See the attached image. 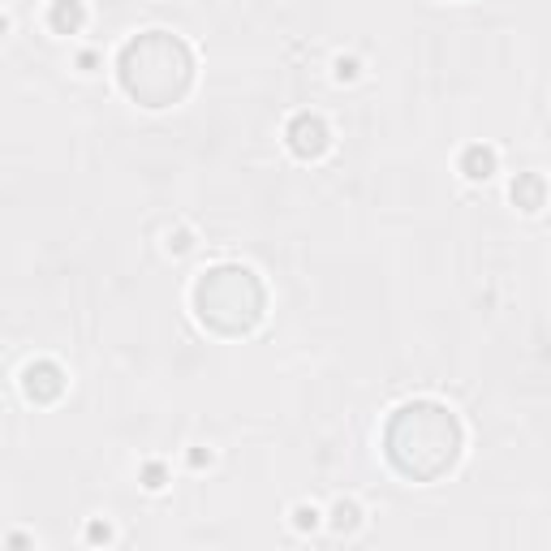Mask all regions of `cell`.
<instances>
[{
  "instance_id": "3957f363",
  "label": "cell",
  "mask_w": 551,
  "mask_h": 551,
  "mask_svg": "<svg viewBox=\"0 0 551 551\" xmlns=\"http://www.w3.org/2000/svg\"><path fill=\"white\" fill-rule=\"evenodd\" d=\"M78 18H82V13H78V5H57V18H52V22H57L61 30H65V26L74 30V26H78Z\"/></svg>"
},
{
  "instance_id": "277c9868",
  "label": "cell",
  "mask_w": 551,
  "mask_h": 551,
  "mask_svg": "<svg viewBox=\"0 0 551 551\" xmlns=\"http://www.w3.org/2000/svg\"><path fill=\"white\" fill-rule=\"evenodd\" d=\"M0 35H5V18H0Z\"/></svg>"
},
{
  "instance_id": "6da1fadb",
  "label": "cell",
  "mask_w": 551,
  "mask_h": 551,
  "mask_svg": "<svg viewBox=\"0 0 551 551\" xmlns=\"http://www.w3.org/2000/svg\"><path fill=\"white\" fill-rule=\"evenodd\" d=\"M293 147H297L302 155H319V151L327 147V134H323V125H319L314 117H302V121H293Z\"/></svg>"
},
{
  "instance_id": "7a4b0ae2",
  "label": "cell",
  "mask_w": 551,
  "mask_h": 551,
  "mask_svg": "<svg viewBox=\"0 0 551 551\" xmlns=\"http://www.w3.org/2000/svg\"><path fill=\"white\" fill-rule=\"evenodd\" d=\"M491 169H495V155L491 151H482V147H474L470 155H465V177H491Z\"/></svg>"
}]
</instances>
